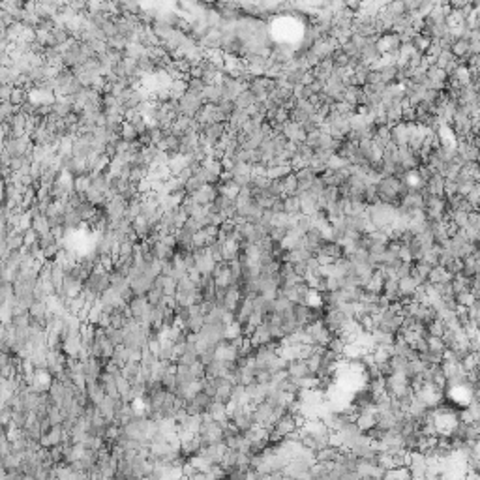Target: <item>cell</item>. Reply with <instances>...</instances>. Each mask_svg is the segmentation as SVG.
Masks as SVG:
<instances>
[{"mask_svg": "<svg viewBox=\"0 0 480 480\" xmlns=\"http://www.w3.org/2000/svg\"><path fill=\"white\" fill-rule=\"evenodd\" d=\"M23 239H25V246H27V248H30V246L38 244V240H40V233L36 231L34 227H30V229H27V231L23 233Z\"/></svg>", "mask_w": 480, "mask_h": 480, "instance_id": "obj_32", "label": "cell"}, {"mask_svg": "<svg viewBox=\"0 0 480 480\" xmlns=\"http://www.w3.org/2000/svg\"><path fill=\"white\" fill-rule=\"evenodd\" d=\"M205 107V99L203 96H195V94H184L182 98L178 99V109H180V115H186L190 118H195L201 109Z\"/></svg>", "mask_w": 480, "mask_h": 480, "instance_id": "obj_1", "label": "cell"}, {"mask_svg": "<svg viewBox=\"0 0 480 480\" xmlns=\"http://www.w3.org/2000/svg\"><path fill=\"white\" fill-rule=\"evenodd\" d=\"M160 358H163V360H173L175 358V341L171 338L160 339Z\"/></svg>", "mask_w": 480, "mask_h": 480, "instance_id": "obj_18", "label": "cell"}, {"mask_svg": "<svg viewBox=\"0 0 480 480\" xmlns=\"http://www.w3.org/2000/svg\"><path fill=\"white\" fill-rule=\"evenodd\" d=\"M64 435H66V430H64L62 424H54L47 433H44V437H42V445L44 446H56V445H62L64 441Z\"/></svg>", "mask_w": 480, "mask_h": 480, "instance_id": "obj_6", "label": "cell"}, {"mask_svg": "<svg viewBox=\"0 0 480 480\" xmlns=\"http://www.w3.org/2000/svg\"><path fill=\"white\" fill-rule=\"evenodd\" d=\"M53 36H54V40H56V44H58V45H64L66 42H70V40H71V32L66 27H56L53 30Z\"/></svg>", "mask_w": 480, "mask_h": 480, "instance_id": "obj_31", "label": "cell"}, {"mask_svg": "<svg viewBox=\"0 0 480 480\" xmlns=\"http://www.w3.org/2000/svg\"><path fill=\"white\" fill-rule=\"evenodd\" d=\"M139 370H141V362H134V360H128L124 366H122V375L130 381H135L137 375H139Z\"/></svg>", "mask_w": 480, "mask_h": 480, "instance_id": "obj_23", "label": "cell"}, {"mask_svg": "<svg viewBox=\"0 0 480 480\" xmlns=\"http://www.w3.org/2000/svg\"><path fill=\"white\" fill-rule=\"evenodd\" d=\"M0 19H2V27H9V25L13 23V17L9 15L6 9H2V11H0Z\"/></svg>", "mask_w": 480, "mask_h": 480, "instance_id": "obj_40", "label": "cell"}, {"mask_svg": "<svg viewBox=\"0 0 480 480\" xmlns=\"http://www.w3.org/2000/svg\"><path fill=\"white\" fill-rule=\"evenodd\" d=\"M390 141L396 146H409V124L398 122L390 126Z\"/></svg>", "mask_w": 480, "mask_h": 480, "instance_id": "obj_4", "label": "cell"}, {"mask_svg": "<svg viewBox=\"0 0 480 480\" xmlns=\"http://www.w3.org/2000/svg\"><path fill=\"white\" fill-rule=\"evenodd\" d=\"M13 85H2V89H0V98H2V101H9L11 99V94H13Z\"/></svg>", "mask_w": 480, "mask_h": 480, "instance_id": "obj_38", "label": "cell"}, {"mask_svg": "<svg viewBox=\"0 0 480 480\" xmlns=\"http://www.w3.org/2000/svg\"><path fill=\"white\" fill-rule=\"evenodd\" d=\"M448 282H452V274L445 267L437 265V267L432 268V272H430V284H448Z\"/></svg>", "mask_w": 480, "mask_h": 480, "instance_id": "obj_13", "label": "cell"}, {"mask_svg": "<svg viewBox=\"0 0 480 480\" xmlns=\"http://www.w3.org/2000/svg\"><path fill=\"white\" fill-rule=\"evenodd\" d=\"M139 143H141L143 146H150V144H154V143H152L150 130H146V132H143V134H139Z\"/></svg>", "mask_w": 480, "mask_h": 480, "instance_id": "obj_39", "label": "cell"}, {"mask_svg": "<svg viewBox=\"0 0 480 480\" xmlns=\"http://www.w3.org/2000/svg\"><path fill=\"white\" fill-rule=\"evenodd\" d=\"M195 287H197V284L190 278V276H184L182 280H178V291H188V293H190V291H193Z\"/></svg>", "mask_w": 480, "mask_h": 480, "instance_id": "obj_36", "label": "cell"}, {"mask_svg": "<svg viewBox=\"0 0 480 480\" xmlns=\"http://www.w3.org/2000/svg\"><path fill=\"white\" fill-rule=\"evenodd\" d=\"M167 165H169L173 177H178V175H180V171L186 169L188 165H190V160H188V156H184V154L177 152V154H171L169 163H167Z\"/></svg>", "mask_w": 480, "mask_h": 480, "instance_id": "obj_10", "label": "cell"}, {"mask_svg": "<svg viewBox=\"0 0 480 480\" xmlns=\"http://www.w3.org/2000/svg\"><path fill=\"white\" fill-rule=\"evenodd\" d=\"M60 249H62V244H60V242H54V244H51V246L44 248V257L47 259V261H54V257L58 255Z\"/></svg>", "mask_w": 480, "mask_h": 480, "instance_id": "obj_33", "label": "cell"}, {"mask_svg": "<svg viewBox=\"0 0 480 480\" xmlns=\"http://www.w3.org/2000/svg\"><path fill=\"white\" fill-rule=\"evenodd\" d=\"M203 99H205V103H220V101H223L222 87L218 83L206 85L205 92H203Z\"/></svg>", "mask_w": 480, "mask_h": 480, "instance_id": "obj_11", "label": "cell"}, {"mask_svg": "<svg viewBox=\"0 0 480 480\" xmlns=\"http://www.w3.org/2000/svg\"><path fill=\"white\" fill-rule=\"evenodd\" d=\"M401 44L403 42H401V36L398 32H384V34H381L377 38V47H379V51L383 54L398 51L401 47Z\"/></svg>", "mask_w": 480, "mask_h": 480, "instance_id": "obj_2", "label": "cell"}, {"mask_svg": "<svg viewBox=\"0 0 480 480\" xmlns=\"http://www.w3.org/2000/svg\"><path fill=\"white\" fill-rule=\"evenodd\" d=\"M240 334H242V325H240L239 321H231V323L225 325V338L227 339L237 338Z\"/></svg>", "mask_w": 480, "mask_h": 480, "instance_id": "obj_30", "label": "cell"}, {"mask_svg": "<svg viewBox=\"0 0 480 480\" xmlns=\"http://www.w3.org/2000/svg\"><path fill=\"white\" fill-rule=\"evenodd\" d=\"M218 193H220V190H218V184H205L203 188H199V190H195L193 193H188V195H192L193 199H195L199 205H212L214 199L218 197Z\"/></svg>", "mask_w": 480, "mask_h": 480, "instance_id": "obj_3", "label": "cell"}, {"mask_svg": "<svg viewBox=\"0 0 480 480\" xmlns=\"http://www.w3.org/2000/svg\"><path fill=\"white\" fill-rule=\"evenodd\" d=\"M205 315H190V319L186 321V330L188 332H199L205 327Z\"/></svg>", "mask_w": 480, "mask_h": 480, "instance_id": "obj_26", "label": "cell"}, {"mask_svg": "<svg viewBox=\"0 0 480 480\" xmlns=\"http://www.w3.org/2000/svg\"><path fill=\"white\" fill-rule=\"evenodd\" d=\"M32 227L40 233V237H42V235H47V233H51V223H49V218H47L45 214H42V216H38V218L32 220Z\"/></svg>", "mask_w": 480, "mask_h": 480, "instance_id": "obj_24", "label": "cell"}, {"mask_svg": "<svg viewBox=\"0 0 480 480\" xmlns=\"http://www.w3.org/2000/svg\"><path fill=\"white\" fill-rule=\"evenodd\" d=\"M287 374L289 377L293 379H302V377H308V375H315L311 374L310 366L306 362V358H294V360H289L287 364Z\"/></svg>", "mask_w": 480, "mask_h": 480, "instance_id": "obj_5", "label": "cell"}, {"mask_svg": "<svg viewBox=\"0 0 480 480\" xmlns=\"http://www.w3.org/2000/svg\"><path fill=\"white\" fill-rule=\"evenodd\" d=\"M188 92V81L186 79H175L171 85V99H180Z\"/></svg>", "mask_w": 480, "mask_h": 480, "instance_id": "obj_20", "label": "cell"}, {"mask_svg": "<svg viewBox=\"0 0 480 480\" xmlns=\"http://www.w3.org/2000/svg\"><path fill=\"white\" fill-rule=\"evenodd\" d=\"M163 291H161L160 287H152L150 291L146 293V298H148V302L152 304V306H156V304H160L161 300H163Z\"/></svg>", "mask_w": 480, "mask_h": 480, "instance_id": "obj_34", "label": "cell"}, {"mask_svg": "<svg viewBox=\"0 0 480 480\" xmlns=\"http://www.w3.org/2000/svg\"><path fill=\"white\" fill-rule=\"evenodd\" d=\"M418 291V284L411 278V276H405L400 280V293H401V300L405 298H413L415 293Z\"/></svg>", "mask_w": 480, "mask_h": 480, "instance_id": "obj_12", "label": "cell"}, {"mask_svg": "<svg viewBox=\"0 0 480 480\" xmlns=\"http://www.w3.org/2000/svg\"><path fill=\"white\" fill-rule=\"evenodd\" d=\"M19 111H21L19 105H13L11 101H2V105H0V120L2 122H9V118L15 113H19Z\"/></svg>", "mask_w": 480, "mask_h": 480, "instance_id": "obj_22", "label": "cell"}, {"mask_svg": "<svg viewBox=\"0 0 480 480\" xmlns=\"http://www.w3.org/2000/svg\"><path fill=\"white\" fill-rule=\"evenodd\" d=\"M83 218L79 216V212L75 210V208H70L68 212L64 214V225H66V229L68 231H75L79 225H83Z\"/></svg>", "mask_w": 480, "mask_h": 480, "instance_id": "obj_16", "label": "cell"}, {"mask_svg": "<svg viewBox=\"0 0 480 480\" xmlns=\"http://www.w3.org/2000/svg\"><path fill=\"white\" fill-rule=\"evenodd\" d=\"M81 347H83V341H81V332H71L64 338L62 343V351L68 356H79Z\"/></svg>", "mask_w": 480, "mask_h": 480, "instance_id": "obj_8", "label": "cell"}, {"mask_svg": "<svg viewBox=\"0 0 480 480\" xmlns=\"http://www.w3.org/2000/svg\"><path fill=\"white\" fill-rule=\"evenodd\" d=\"M205 89H206V83L201 79V77H190V79H188V94L203 96Z\"/></svg>", "mask_w": 480, "mask_h": 480, "instance_id": "obj_21", "label": "cell"}, {"mask_svg": "<svg viewBox=\"0 0 480 480\" xmlns=\"http://www.w3.org/2000/svg\"><path fill=\"white\" fill-rule=\"evenodd\" d=\"M255 101H257L255 94H253L249 89H246V90H242L239 96H237V99H235V105H237V109H248V107L253 105Z\"/></svg>", "mask_w": 480, "mask_h": 480, "instance_id": "obj_17", "label": "cell"}, {"mask_svg": "<svg viewBox=\"0 0 480 480\" xmlns=\"http://www.w3.org/2000/svg\"><path fill=\"white\" fill-rule=\"evenodd\" d=\"M188 218H190V214L184 210V206H182V205L177 206V208L173 210V223H175V227H177V229L184 227V223L188 222Z\"/></svg>", "mask_w": 480, "mask_h": 480, "instance_id": "obj_27", "label": "cell"}, {"mask_svg": "<svg viewBox=\"0 0 480 480\" xmlns=\"http://www.w3.org/2000/svg\"><path fill=\"white\" fill-rule=\"evenodd\" d=\"M124 54L130 56V58H141L143 54H146V47L141 42H130V44L126 45Z\"/></svg>", "mask_w": 480, "mask_h": 480, "instance_id": "obj_19", "label": "cell"}, {"mask_svg": "<svg viewBox=\"0 0 480 480\" xmlns=\"http://www.w3.org/2000/svg\"><path fill=\"white\" fill-rule=\"evenodd\" d=\"M206 413H208V415H210L216 422H220V424L227 422V420H231V418H229V409H227V403H222V401H218V400H214L212 403L208 405Z\"/></svg>", "mask_w": 480, "mask_h": 480, "instance_id": "obj_9", "label": "cell"}, {"mask_svg": "<svg viewBox=\"0 0 480 480\" xmlns=\"http://www.w3.org/2000/svg\"><path fill=\"white\" fill-rule=\"evenodd\" d=\"M284 210L289 216H296V214L302 212V203H300V197L296 195H287L284 197Z\"/></svg>", "mask_w": 480, "mask_h": 480, "instance_id": "obj_14", "label": "cell"}, {"mask_svg": "<svg viewBox=\"0 0 480 480\" xmlns=\"http://www.w3.org/2000/svg\"><path fill=\"white\" fill-rule=\"evenodd\" d=\"M54 242H58V240L53 237V233L42 235V237H40V240H38V244H40V248H42V249L47 248V246H51V244H54Z\"/></svg>", "mask_w": 480, "mask_h": 480, "instance_id": "obj_37", "label": "cell"}, {"mask_svg": "<svg viewBox=\"0 0 480 480\" xmlns=\"http://www.w3.org/2000/svg\"><path fill=\"white\" fill-rule=\"evenodd\" d=\"M120 137H122V141L134 143V141H137V139H139V132H137V128H135L134 124H130L128 120H124L122 132H120Z\"/></svg>", "mask_w": 480, "mask_h": 480, "instance_id": "obj_25", "label": "cell"}, {"mask_svg": "<svg viewBox=\"0 0 480 480\" xmlns=\"http://www.w3.org/2000/svg\"><path fill=\"white\" fill-rule=\"evenodd\" d=\"M87 392H89V398L92 403H96L98 405L99 401L105 398V388L99 384V381H94V383H87Z\"/></svg>", "mask_w": 480, "mask_h": 480, "instance_id": "obj_15", "label": "cell"}, {"mask_svg": "<svg viewBox=\"0 0 480 480\" xmlns=\"http://www.w3.org/2000/svg\"><path fill=\"white\" fill-rule=\"evenodd\" d=\"M107 338L111 339L115 345H122L126 338L124 329H115V327H107Z\"/></svg>", "mask_w": 480, "mask_h": 480, "instance_id": "obj_28", "label": "cell"}, {"mask_svg": "<svg viewBox=\"0 0 480 480\" xmlns=\"http://www.w3.org/2000/svg\"><path fill=\"white\" fill-rule=\"evenodd\" d=\"M116 384H118V392H120V398H122L124 394H128V392L132 390V381H130V379H126L124 375H118V377H116Z\"/></svg>", "mask_w": 480, "mask_h": 480, "instance_id": "obj_35", "label": "cell"}, {"mask_svg": "<svg viewBox=\"0 0 480 480\" xmlns=\"http://www.w3.org/2000/svg\"><path fill=\"white\" fill-rule=\"evenodd\" d=\"M92 186L90 182V175H81V177H75V192L79 193H87Z\"/></svg>", "mask_w": 480, "mask_h": 480, "instance_id": "obj_29", "label": "cell"}, {"mask_svg": "<svg viewBox=\"0 0 480 480\" xmlns=\"http://www.w3.org/2000/svg\"><path fill=\"white\" fill-rule=\"evenodd\" d=\"M152 308V304L148 302V298H146V294H137L134 300L130 302V310H132V317L134 319H137L139 323H141L143 315L146 313V311Z\"/></svg>", "mask_w": 480, "mask_h": 480, "instance_id": "obj_7", "label": "cell"}]
</instances>
